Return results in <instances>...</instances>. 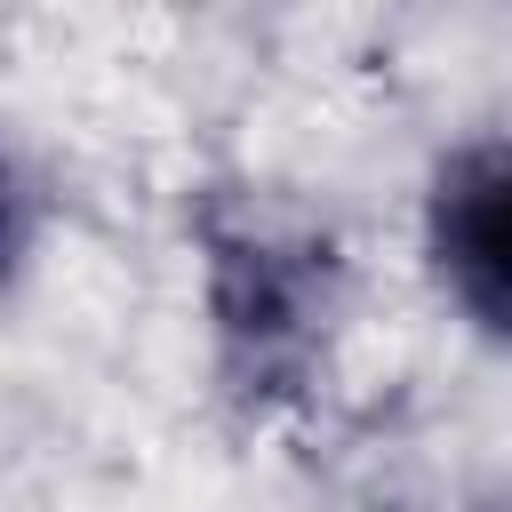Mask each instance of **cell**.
I'll return each instance as SVG.
<instances>
[{"label": "cell", "mask_w": 512, "mask_h": 512, "mask_svg": "<svg viewBox=\"0 0 512 512\" xmlns=\"http://www.w3.org/2000/svg\"><path fill=\"white\" fill-rule=\"evenodd\" d=\"M208 320L224 344V376L256 400L296 392V376L320 352V328L336 312V248L312 224L264 216V208H208Z\"/></svg>", "instance_id": "1"}, {"label": "cell", "mask_w": 512, "mask_h": 512, "mask_svg": "<svg viewBox=\"0 0 512 512\" xmlns=\"http://www.w3.org/2000/svg\"><path fill=\"white\" fill-rule=\"evenodd\" d=\"M504 144L480 136V144H456L432 176V200H424V248H432V272L440 288L472 312V328L504 336V312H512V256H504Z\"/></svg>", "instance_id": "2"}, {"label": "cell", "mask_w": 512, "mask_h": 512, "mask_svg": "<svg viewBox=\"0 0 512 512\" xmlns=\"http://www.w3.org/2000/svg\"><path fill=\"white\" fill-rule=\"evenodd\" d=\"M0 248H8V168H0Z\"/></svg>", "instance_id": "3"}]
</instances>
